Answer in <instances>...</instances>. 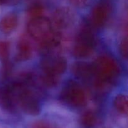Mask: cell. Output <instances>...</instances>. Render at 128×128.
<instances>
[{"mask_svg":"<svg viewBox=\"0 0 128 128\" xmlns=\"http://www.w3.org/2000/svg\"><path fill=\"white\" fill-rule=\"evenodd\" d=\"M19 0H0L1 5H14L18 3Z\"/></svg>","mask_w":128,"mask_h":128,"instance_id":"44dd1931","label":"cell"},{"mask_svg":"<svg viewBox=\"0 0 128 128\" xmlns=\"http://www.w3.org/2000/svg\"><path fill=\"white\" fill-rule=\"evenodd\" d=\"M128 38L127 37H125L121 41V44H120V52L123 57L127 58L128 56Z\"/></svg>","mask_w":128,"mask_h":128,"instance_id":"ac0fdd59","label":"cell"},{"mask_svg":"<svg viewBox=\"0 0 128 128\" xmlns=\"http://www.w3.org/2000/svg\"><path fill=\"white\" fill-rule=\"evenodd\" d=\"M94 77L100 85L112 82L119 76L120 70L116 60L106 55L98 58L92 64Z\"/></svg>","mask_w":128,"mask_h":128,"instance_id":"3957f363","label":"cell"},{"mask_svg":"<svg viewBox=\"0 0 128 128\" xmlns=\"http://www.w3.org/2000/svg\"><path fill=\"white\" fill-rule=\"evenodd\" d=\"M110 9L105 3H100L93 8L91 14V23L94 27L101 28L107 23Z\"/></svg>","mask_w":128,"mask_h":128,"instance_id":"ba28073f","label":"cell"},{"mask_svg":"<svg viewBox=\"0 0 128 128\" xmlns=\"http://www.w3.org/2000/svg\"><path fill=\"white\" fill-rule=\"evenodd\" d=\"M74 6L79 8L85 7L90 2V0H70Z\"/></svg>","mask_w":128,"mask_h":128,"instance_id":"d6986e66","label":"cell"},{"mask_svg":"<svg viewBox=\"0 0 128 128\" xmlns=\"http://www.w3.org/2000/svg\"><path fill=\"white\" fill-rule=\"evenodd\" d=\"M32 55L31 45L26 39H21L17 46L16 59L18 61H26L30 58Z\"/></svg>","mask_w":128,"mask_h":128,"instance_id":"7c38bea8","label":"cell"},{"mask_svg":"<svg viewBox=\"0 0 128 128\" xmlns=\"http://www.w3.org/2000/svg\"><path fill=\"white\" fill-rule=\"evenodd\" d=\"M30 80V78L25 77L21 80L12 83V85L16 103L25 113L36 115L40 114L41 105L37 97L28 87L27 83Z\"/></svg>","mask_w":128,"mask_h":128,"instance_id":"7a4b0ae2","label":"cell"},{"mask_svg":"<svg viewBox=\"0 0 128 128\" xmlns=\"http://www.w3.org/2000/svg\"><path fill=\"white\" fill-rule=\"evenodd\" d=\"M42 81L44 83L45 85H46L47 86L54 87L58 84L59 77L43 74V75H42Z\"/></svg>","mask_w":128,"mask_h":128,"instance_id":"e0dca14e","label":"cell"},{"mask_svg":"<svg viewBox=\"0 0 128 128\" xmlns=\"http://www.w3.org/2000/svg\"><path fill=\"white\" fill-rule=\"evenodd\" d=\"M114 105L116 110L122 114L128 113V98L124 94H119L114 100Z\"/></svg>","mask_w":128,"mask_h":128,"instance_id":"4fadbf2b","label":"cell"},{"mask_svg":"<svg viewBox=\"0 0 128 128\" xmlns=\"http://www.w3.org/2000/svg\"><path fill=\"white\" fill-rule=\"evenodd\" d=\"M60 99L64 104L72 107H81L86 103L83 89L74 81L68 82L60 94Z\"/></svg>","mask_w":128,"mask_h":128,"instance_id":"5b68a950","label":"cell"},{"mask_svg":"<svg viewBox=\"0 0 128 128\" xmlns=\"http://www.w3.org/2000/svg\"><path fill=\"white\" fill-rule=\"evenodd\" d=\"M41 68L43 74L60 77L67 68L66 60L61 56H47L41 61Z\"/></svg>","mask_w":128,"mask_h":128,"instance_id":"8992f818","label":"cell"},{"mask_svg":"<svg viewBox=\"0 0 128 128\" xmlns=\"http://www.w3.org/2000/svg\"><path fill=\"white\" fill-rule=\"evenodd\" d=\"M18 18L14 13H10L4 16L0 21V30L4 33H10L16 28Z\"/></svg>","mask_w":128,"mask_h":128,"instance_id":"8fae6325","label":"cell"},{"mask_svg":"<svg viewBox=\"0 0 128 128\" xmlns=\"http://www.w3.org/2000/svg\"><path fill=\"white\" fill-rule=\"evenodd\" d=\"M16 98L12 84L0 87V105L5 110L12 112L16 108Z\"/></svg>","mask_w":128,"mask_h":128,"instance_id":"52a82bcc","label":"cell"},{"mask_svg":"<svg viewBox=\"0 0 128 128\" xmlns=\"http://www.w3.org/2000/svg\"><path fill=\"white\" fill-rule=\"evenodd\" d=\"M96 46V40L90 26L80 30L73 47V55L77 58H86L91 55Z\"/></svg>","mask_w":128,"mask_h":128,"instance_id":"277c9868","label":"cell"},{"mask_svg":"<svg viewBox=\"0 0 128 128\" xmlns=\"http://www.w3.org/2000/svg\"><path fill=\"white\" fill-rule=\"evenodd\" d=\"M72 71L76 77L82 80H87L94 77L92 64L86 62H78L74 65Z\"/></svg>","mask_w":128,"mask_h":128,"instance_id":"30bf717a","label":"cell"},{"mask_svg":"<svg viewBox=\"0 0 128 128\" xmlns=\"http://www.w3.org/2000/svg\"><path fill=\"white\" fill-rule=\"evenodd\" d=\"M10 52V46L8 42L0 41V60L4 64H7Z\"/></svg>","mask_w":128,"mask_h":128,"instance_id":"9a60e30c","label":"cell"},{"mask_svg":"<svg viewBox=\"0 0 128 128\" xmlns=\"http://www.w3.org/2000/svg\"><path fill=\"white\" fill-rule=\"evenodd\" d=\"M96 116L92 111L84 113L81 118V123L84 128H92L96 124Z\"/></svg>","mask_w":128,"mask_h":128,"instance_id":"5bb4252c","label":"cell"},{"mask_svg":"<svg viewBox=\"0 0 128 128\" xmlns=\"http://www.w3.org/2000/svg\"><path fill=\"white\" fill-rule=\"evenodd\" d=\"M32 128H54L50 124L43 121H38L35 122L32 125Z\"/></svg>","mask_w":128,"mask_h":128,"instance_id":"ffe728a7","label":"cell"},{"mask_svg":"<svg viewBox=\"0 0 128 128\" xmlns=\"http://www.w3.org/2000/svg\"><path fill=\"white\" fill-rule=\"evenodd\" d=\"M74 16L72 11L68 8L58 9L53 15L54 25L61 29L68 28L73 24Z\"/></svg>","mask_w":128,"mask_h":128,"instance_id":"9c48e42d","label":"cell"},{"mask_svg":"<svg viewBox=\"0 0 128 128\" xmlns=\"http://www.w3.org/2000/svg\"><path fill=\"white\" fill-rule=\"evenodd\" d=\"M28 31L30 36L41 44L44 50L56 48L60 43L61 36L52 28V23L43 16L32 18L28 25Z\"/></svg>","mask_w":128,"mask_h":128,"instance_id":"6da1fadb","label":"cell"},{"mask_svg":"<svg viewBox=\"0 0 128 128\" xmlns=\"http://www.w3.org/2000/svg\"><path fill=\"white\" fill-rule=\"evenodd\" d=\"M44 11L43 7L40 4H34L28 10V13L32 18L42 16V14Z\"/></svg>","mask_w":128,"mask_h":128,"instance_id":"2e32d148","label":"cell"}]
</instances>
